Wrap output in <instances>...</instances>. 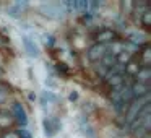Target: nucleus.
<instances>
[{
  "label": "nucleus",
  "mask_w": 151,
  "mask_h": 138,
  "mask_svg": "<svg viewBox=\"0 0 151 138\" xmlns=\"http://www.w3.org/2000/svg\"><path fill=\"white\" fill-rule=\"evenodd\" d=\"M117 39H119V34H117V31L112 29V28H101V29L94 34L96 44L109 46V44H112L114 41H117Z\"/></svg>",
  "instance_id": "f257e3e1"
},
{
  "label": "nucleus",
  "mask_w": 151,
  "mask_h": 138,
  "mask_svg": "<svg viewBox=\"0 0 151 138\" xmlns=\"http://www.w3.org/2000/svg\"><path fill=\"white\" fill-rule=\"evenodd\" d=\"M106 54H107V46H104V44H96V42L93 46H89L88 50H86L88 60L89 62H94V63H98Z\"/></svg>",
  "instance_id": "f03ea898"
},
{
  "label": "nucleus",
  "mask_w": 151,
  "mask_h": 138,
  "mask_svg": "<svg viewBox=\"0 0 151 138\" xmlns=\"http://www.w3.org/2000/svg\"><path fill=\"white\" fill-rule=\"evenodd\" d=\"M10 114L13 115L15 122H18L21 127H26V124H28V114H26V109L23 107V104H21V102H13Z\"/></svg>",
  "instance_id": "7ed1b4c3"
},
{
  "label": "nucleus",
  "mask_w": 151,
  "mask_h": 138,
  "mask_svg": "<svg viewBox=\"0 0 151 138\" xmlns=\"http://www.w3.org/2000/svg\"><path fill=\"white\" fill-rule=\"evenodd\" d=\"M42 128H44V135L47 138L54 137L57 132L60 130V122L57 117H46L42 120Z\"/></svg>",
  "instance_id": "20e7f679"
},
{
  "label": "nucleus",
  "mask_w": 151,
  "mask_h": 138,
  "mask_svg": "<svg viewBox=\"0 0 151 138\" xmlns=\"http://www.w3.org/2000/svg\"><path fill=\"white\" fill-rule=\"evenodd\" d=\"M41 12L49 18H60L63 17V7L62 4H44L41 5Z\"/></svg>",
  "instance_id": "39448f33"
},
{
  "label": "nucleus",
  "mask_w": 151,
  "mask_h": 138,
  "mask_svg": "<svg viewBox=\"0 0 151 138\" xmlns=\"http://www.w3.org/2000/svg\"><path fill=\"white\" fill-rule=\"evenodd\" d=\"M23 46H24V50H26V54L29 57H34V59H37V57H39V54H41L39 46L36 44V41H34L33 37L23 36Z\"/></svg>",
  "instance_id": "423d86ee"
},
{
  "label": "nucleus",
  "mask_w": 151,
  "mask_h": 138,
  "mask_svg": "<svg viewBox=\"0 0 151 138\" xmlns=\"http://www.w3.org/2000/svg\"><path fill=\"white\" fill-rule=\"evenodd\" d=\"M130 89H132V94H133V98H146V96H150V85H145V83H137L133 81L130 85Z\"/></svg>",
  "instance_id": "0eeeda50"
},
{
  "label": "nucleus",
  "mask_w": 151,
  "mask_h": 138,
  "mask_svg": "<svg viewBox=\"0 0 151 138\" xmlns=\"http://www.w3.org/2000/svg\"><path fill=\"white\" fill-rule=\"evenodd\" d=\"M140 68H141L140 62H138V60L135 59V57H132V59L124 65V75L127 76V78H133V76L137 75V72H138Z\"/></svg>",
  "instance_id": "6e6552de"
},
{
  "label": "nucleus",
  "mask_w": 151,
  "mask_h": 138,
  "mask_svg": "<svg viewBox=\"0 0 151 138\" xmlns=\"http://www.w3.org/2000/svg\"><path fill=\"white\" fill-rule=\"evenodd\" d=\"M15 124V119L13 115L10 114L8 111H0V130H12V127H13Z\"/></svg>",
  "instance_id": "1a4fd4ad"
},
{
  "label": "nucleus",
  "mask_w": 151,
  "mask_h": 138,
  "mask_svg": "<svg viewBox=\"0 0 151 138\" xmlns=\"http://www.w3.org/2000/svg\"><path fill=\"white\" fill-rule=\"evenodd\" d=\"M138 62H140V65L141 67H150V63H151V47L148 46H143V47H140V50H138Z\"/></svg>",
  "instance_id": "9d476101"
},
{
  "label": "nucleus",
  "mask_w": 151,
  "mask_h": 138,
  "mask_svg": "<svg viewBox=\"0 0 151 138\" xmlns=\"http://www.w3.org/2000/svg\"><path fill=\"white\" fill-rule=\"evenodd\" d=\"M133 81L150 85V81H151V67H141V68L137 72V75L133 76Z\"/></svg>",
  "instance_id": "9b49d317"
},
{
  "label": "nucleus",
  "mask_w": 151,
  "mask_h": 138,
  "mask_svg": "<svg viewBox=\"0 0 151 138\" xmlns=\"http://www.w3.org/2000/svg\"><path fill=\"white\" fill-rule=\"evenodd\" d=\"M128 42L133 44L135 47H143L148 44V39H146V34L143 33H138V31H135V33H130V36H128Z\"/></svg>",
  "instance_id": "f8f14e48"
},
{
  "label": "nucleus",
  "mask_w": 151,
  "mask_h": 138,
  "mask_svg": "<svg viewBox=\"0 0 151 138\" xmlns=\"http://www.w3.org/2000/svg\"><path fill=\"white\" fill-rule=\"evenodd\" d=\"M80 128H81V133L86 138H98L96 130L93 128V125L88 122V119H80Z\"/></svg>",
  "instance_id": "ddd939ff"
},
{
  "label": "nucleus",
  "mask_w": 151,
  "mask_h": 138,
  "mask_svg": "<svg viewBox=\"0 0 151 138\" xmlns=\"http://www.w3.org/2000/svg\"><path fill=\"white\" fill-rule=\"evenodd\" d=\"M23 8H28V2H17L15 5H12V7L7 8L8 15L13 18H20L21 13H23Z\"/></svg>",
  "instance_id": "4468645a"
},
{
  "label": "nucleus",
  "mask_w": 151,
  "mask_h": 138,
  "mask_svg": "<svg viewBox=\"0 0 151 138\" xmlns=\"http://www.w3.org/2000/svg\"><path fill=\"white\" fill-rule=\"evenodd\" d=\"M146 10H150V5L146 4V2H138V4H133L132 5V13H135V15H143Z\"/></svg>",
  "instance_id": "2eb2a0df"
},
{
  "label": "nucleus",
  "mask_w": 151,
  "mask_h": 138,
  "mask_svg": "<svg viewBox=\"0 0 151 138\" xmlns=\"http://www.w3.org/2000/svg\"><path fill=\"white\" fill-rule=\"evenodd\" d=\"M55 94H54L52 91H49V89H44L42 93H41V102H42V106L46 104H50V102H55Z\"/></svg>",
  "instance_id": "dca6fc26"
},
{
  "label": "nucleus",
  "mask_w": 151,
  "mask_h": 138,
  "mask_svg": "<svg viewBox=\"0 0 151 138\" xmlns=\"http://www.w3.org/2000/svg\"><path fill=\"white\" fill-rule=\"evenodd\" d=\"M140 23H141V26H143L145 29H150V28H151V8H150V10H146L140 17Z\"/></svg>",
  "instance_id": "f3484780"
},
{
  "label": "nucleus",
  "mask_w": 151,
  "mask_h": 138,
  "mask_svg": "<svg viewBox=\"0 0 151 138\" xmlns=\"http://www.w3.org/2000/svg\"><path fill=\"white\" fill-rule=\"evenodd\" d=\"M8 94H10V86H8L7 83L0 81V104H4V102L7 101Z\"/></svg>",
  "instance_id": "a211bd4d"
},
{
  "label": "nucleus",
  "mask_w": 151,
  "mask_h": 138,
  "mask_svg": "<svg viewBox=\"0 0 151 138\" xmlns=\"http://www.w3.org/2000/svg\"><path fill=\"white\" fill-rule=\"evenodd\" d=\"M0 138H20V137H18V130H7L4 133H0Z\"/></svg>",
  "instance_id": "6ab92c4d"
},
{
  "label": "nucleus",
  "mask_w": 151,
  "mask_h": 138,
  "mask_svg": "<svg viewBox=\"0 0 151 138\" xmlns=\"http://www.w3.org/2000/svg\"><path fill=\"white\" fill-rule=\"evenodd\" d=\"M18 137H20V138H33V137H31V133H29V130H28L26 127H21L20 130H18Z\"/></svg>",
  "instance_id": "aec40b11"
},
{
  "label": "nucleus",
  "mask_w": 151,
  "mask_h": 138,
  "mask_svg": "<svg viewBox=\"0 0 151 138\" xmlns=\"http://www.w3.org/2000/svg\"><path fill=\"white\" fill-rule=\"evenodd\" d=\"M44 37H46V44H47V46H54V44H55L54 36H50V34H44Z\"/></svg>",
  "instance_id": "412c9836"
},
{
  "label": "nucleus",
  "mask_w": 151,
  "mask_h": 138,
  "mask_svg": "<svg viewBox=\"0 0 151 138\" xmlns=\"http://www.w3.org/2000/svg\"><path fill=\"white\" fill-rule=\"evenodd\" d=\"M68 99H70V101H76V99H78V93H75V91H73V93H70Z\"/></svg>",
  "instance_id": "4be33fe9"
}]
</instances>
